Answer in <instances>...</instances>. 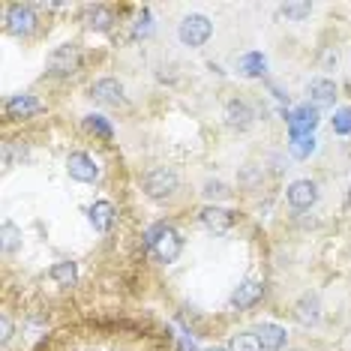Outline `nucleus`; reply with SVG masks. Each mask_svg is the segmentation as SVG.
Wrapping results in <instances>:
<instances>
[{
	"label": "nucleus",
	"instance_id": "19",
	"mask_svg": "<svg viewBox=\"0 0 351 351\" xmlns=\"http://www.w3.org/2000/svg\"><path fill=\"white\" fill-rule=\"evenodd\" d=\"M51 279L58 285H75L78 270H75L73 261H58V265H51Z\"/></svg>",
	"mask_w": 351,
	"mask_h": 351
},
{
	"label": "nucleus",
	"instance_id": "8",
	"mask_svg": "<svg viewBox=\"0 0 351 351\" xmlns=\"http://www.w3.org/2000/svg\"><path fill=\"white\" fill-rule=\"evenodd\" d=\"M90 97L102 106H121L123 102V84L117 78H99L90 84Z\"/></svg>",
	"mask_w": 351,
	"mask_h": 351
},
{
	"label": "nucleus",
	"instance_id": "15",
	"mask_svg": "<svg viewBox=\"0 0 351 351\" xmlns=\"http://www.w3.org/2000/svg\"><path fill=\"white\" fill-rule=\"evenodd\" d=\"M237 69H241L243 78H261L265 75V69H267V58L261 51H250V54H243L241 58Z\"/></svg>",
	"mask_w": 351,
	"mask_h": 351
},
{
	"label": "nucleus",
	"instance_id": "30",
	"mask_svg": "<svg viewBox=\"0 0 351 351\" xmlns=\"http://www.w3.org/2000/svg\"><path fill=\"white\" fill-rule=\"evenodd\" d=\"M207 351H228V348H207Z\"/></svg>",
	"mask_w": 351,
	"mask_h": 351
},
{
	"label": "nucleus",
	"instance_id": "26",
	"mask_svg": "<svg viewBox=\"0 0 351 351\" xmlns=\"http://www.w3.org/2000/svg\"><path fill=\"white\" fill-rule=\"evenodd\" d=\"M15 246H19V228H15L12 222H3V250L12 252Z\"/></svg>",
	"mask_w": 351,
	"mask_h": 351
},
{
	"label": "nucleus",
	"instance_id": "23",
	"mask_svg": "<svg viewBox=\"0 0 351 351\" xmlns=\"http://www.w3.org/2000/svg\"><path fill=\"white\" fill-rule=\"evenodd\" d=\"M309 12H313V3H282L279 6V15L289 21H303Z\"/></svg>",
	"mask_w": 351,
	"mask_h": 351
},
{
	"label": "nucleus",
	"instance_id": "9",
	"mask_svg": "<svg viewBox=\"0 0 351 351\" xmlns=\"http://www.w3.org/2000/svg\"><path fill=\"white\" fill-rule=\"evenodd\" d=\"M39 111H43V102L36 97H30V93H19V97H12L6 102V114H10L12 121H30Z\"/></svg>",
	"mask_w": 351,
	"mask_h": 351
},
{
	"label": "nucleus",
	"instance_id": "25",
	"mask_svg": "<svg viewBox=\"0 0 351 351\" xmlns=\"http://www.w3.org/2000/svg\"><path fill=\"white\" fill-rule=\"evenodd\" d=\"M333 132L351 135V108H339L337 114H333Z\"/></svg>",
	"mask_w": 351,
	"mask_h": 351
},
{
	"label": "nucleus",
	"instance_id": "7",
	"mask_svg": "<svg viewBox=\"0 0 351 351\" xmlns=\"http://www.w3.org/2000/svg\"><path fill=\"white\" fill-rule=\"evenodd\" d=\"M318 108L315 106H300L289 114V135H313V130L318 126Z\"/></svg>",
	"mask_w": 351,
	"mask_h": 351
},
{
	"label": "nucleus",
	"instance_id": "27",
	"mask_svg": "<svg viewBox=\"0 0 351 351\" xmlns=\"http://www.w3.org/2000/svg\"><path fill=\"white\" fill-rule=\"evenodd\" d=\"M150 34V12L145 10L138 15V19H135V27H132V36H147Z\"/></svg>",
	"mask_w": 351,
	"mask_h": 351
},
{
	"label": "nucleus",
	"instance_id": "13",
	"mask_svg": "<svg viewBox=\"0 0 351 351\" xmlns=\"http://www.w3.org/2000/svg\"><path fill=\"white\" fill-rule=\"evenodd\" d=\"M309 99H313L315 108L333 106V99H337V84H333L330 78H315V82H309Z\"/></svg>",
	"mask_w": 351,
	"mask_h": 351
},
{
	"label": "nucleus",
	"instance_id": "21",
	"mask_svg": "<svg viewBox=\"0 0 351 351\" xmlns=\"http://www.w3.org/2000/svg\"><path fill=\"white\" fill-rule=\"evenodd\" d=\"M315 150V135H291V156L306 159Z\"/></svg>",
	"mask_w": 351,
	"mask_h": 351
},
{
	"label": "nucleus",
	"instance_id": "12",
	"mask_svg": "<svg viewBox=\"0 0 351 351\" xmlns=\"http://www.w3.org/2000/svg\"><path fill=\"white\" fill-rule=\"evenodd\" d=\"M255 337H258V346H261V351H279L285 346V330L279 324H258L255 327Z\"/></svg>",
	"mask_w": 351,
	"mask_h": 351
},
{
	"label": "nucleus",
	"instance_id": "24",
	"mask_svg": "<svg viewBox=\"0 0 351 351\" xmlns=\"http://www.w3.org/2000/svg\"><path fill=\"white\" fill-rule=\"evenodd\" d=\"M84 126H87V130H90L93 135H99L102 141H111V135H114V130H111V126L106 123V117H99V114H90V117L84 121Z\"/></svg>",
	"mask_w": 351,
	"mask_h": 351
},
{
	"label": "nucleus",
	"instance_id": "10",
	"mask_svg": "<svg viewBox=\"0 0 351 351\" xmlns=\"http://www.w3.org/2000/svg\"><path fill=\"white\" fill-rule=\"evenodd\" d=\"M318 198V189L313 180H294L289 186V204L298 207V210H306V207H313Z\"/></svg>",
	"mask_w": 351,
	"mask_h": 351
},
{
	"label": "nucleus",
	"instance_id": "18",
	"mask_svg": "<svg viewBox=\"0 0 351 351\" xmlns=\"http://www.w3.org/2000/svg\"><path fill=\"white\" fill-rule=\"evenodd\" d=\"M87 27H90V30H99V34H102V30H108L111 27V12L106 10V6H87Z\"/></svg>",
	"mask_w": 351,
	"mask_h": 351
},
{
	"label": "nucleus",
	"instance_id": "2",
	"mask_svg": "<svg viewBox=\"0 0 351 351\" xmlns=\"http://www.w3.org/2000/svg\"><path fill=\"white\" fill-rule=\"evenodd\" d=\"M213 34V25L207 15H186V19L180 21L178 27V36L183 45H189V49H198V45H204L207 39Z\"/></svg>",
	"mask_w": 351,
	"mask_h": 351
},
{
	"label": "nucleus",
	"instance_id": "22",
	"mask_svg": "<svg viewBox=\"0 0 351 351\" xmlns=\"http://www.w3.org/2000/svg\"><path fill=\"white\" fill-rule=\"evenodd\" d=\"M228 351H261L258 337L255 333H237V337H231Z\"/></svg>",
	"mask_w": 351,
	"mask_h": 351
},
{
	"label": "nucleus",
	"instance_id": "6",
	"mask_svg": "<svg viewBox=\"0 0 351 351\" xmlns=\"http://www.w3.org/2000/svg\"><path fill=\"white\" fill-rule=\"evenodd\" d=\"M66 171L73 180H82V183H90L99 178V165L93 162V156L84 154V150H75V154L66 156Z\"/></svg>",
	"mask_w": 351,
	"mask_h": 351
},
{
	"label": "nucleus",
	"instance_id": "5",
	"mask_svg": "<svg viewBox=\"0 0 351 351\" xmlns=\"http://www.w3.org/2000/svg\"><path fill=\"white\" fill-rule=\"evenodd\" d=\"M174 189H178V174L171 169H154L145 174V193H147V198H154V202L169 198Z\"/></svg>",
	"mask_w": 351,
	"mask_h": 351
},
{
	"label": "nucleus",
	"instance_id": "20",
	"mask_svg": "<svg viewBox=\"0 0 351 351\" xmlns=\"http://www.w3.org/2000/svg\"><path fill=\"white\" fill-rule=\"evenodd\" d=\"M318 300L315 298H300V303H298V322H303V324H315L318 322Z\"/></svg>",
	"mask_w": 351,
	"mask_h": 351
},
{
	"label": "nucleus",
	"instance_id": "1",
	"mask_svg": "<svg viewBox=\"0 0 351 351\" xmlns=\"http://www.w3.org/2000/svg\"><path fill=\"white\" fill-rule=\"evenodd\" d=\"M147 246L154 250V255L162 261V265H171V261H178V255L183 250L180 234L171 226H154V228H150L147 231Z\"/></svg>",
	"mask_w": 351,
	"mask_h": 351
},
{
	"label": "nucleus",
	"instance_id": "17",
	"mask_svg": "<svg viewBox=\"0 0 351 351\" xmlns=\"http://www.w3.org/2000/svg\"><path fill=\"white\" fill-rule=\"evenodd\" d=\"M226 117H228L231 126H237V130H246V126L252 123V108L246 106V102H228Z\"/></svg>",
	"mask_w": 351,
	"mask_h": 351
},
{
	"label": "nucleus",
	"instance_id": "14",
	"mask_svg": "<svg viewBox=\"0 0 351 351\" xmlns=\"http://www.w3.org/2000/svg\"><path fill=\"white\" fill-rule=\"evenodd\" d=\"M261 291H265V285L255 282V279H246L243 285H237L231 303H234V309H250V306H255V303L261 300Z\"/></svg>",
	"mask_w": 351,
	"mask_h": 351
},
{
	"label": "nucleus",
	"instance_id": "4",
	"mask_svg": "<svg viewBox=\"0 0 351 351\" xmlns=\"http://www.w3.org/2000/svg\"><path fill=\"white\" fill-rule=\"evenodd\" d=\"M82 66V49L75 43H66V45H58L51 54H49V69L54 75H69Z\"/></svg>",
	"mask_w": 351,
	"mask_h": 351
},
{
	"label": "nucleus",
	"instance_id": "29",
	"mask_svg": "<svg viewBox=\"0 0 351 351\" xmlns=\"http://www.w3.org/2000/svg\"><path fill=\"white\" fill-rule=\"evenodd\" d=\"M0 327H3V333H0V339L6 342V339H10V333H12V324H10V318H6V315L0 318Z\"/></svg>",
	"mask_w": 351,
	"mask_h": 351
},
{
	"label": "nucleus",
	"instance_id": "16",
	"mask_svg": "<svg viewBox=\"0 0 351 351\" xmlns=\"http://www.w3.org/2000/svg\"><path fill=\"white\" fill-rule=\"evenodd\" d=\"M111 222H114V207H111V202H97L90 207V226L97 231H108Z\"/></svg>",
	"mask_w": 351,
	"mask_h": 351
},
{
	"label": "nucleus",
	"instance_id": "28",
	"mask_svg": "<svg viewBox=\"0 0 351 351\" xmlns=\"http://www.w3.org/2000/svg\"><path fill=\"white\" fill-rule=\"evenodd\" d=\"M204 195H228V189L226 186H222V183H207V186H204Z\"/></svg>",
	"mask_w": 351,
	"mask_h": 351
},
{
	"label": "nucleus",
	"instance_id": "11",
	"mask_svg": "<svg viewBox=\"0 0 351 351\" xmlns=\"http://www.w3.org/2000/svg\"><path fill=\"white\" fill-rule=\"evenodd\" d=\"M234 219H237L234 213L226 210V207H217V204H210V207H204V210H202V222L210 231H219V234L234 226Z\"/></svg>",
	"mask_w": 351,
	"mask_h": 351
},
{
	"label": "nucleus",
	"instance_id": "3",
	"mask_svg": "<svg viewBox=\"0 0 351 351\" xmlns=\"http://www.w3.org/2000/svg\"><path fill=\"white\" fill-rule=\"evenodd\" d=\"M6 30L12 36H30L36 30V12L30 3H12L6 12Z\"/></svg>",
	"mask_w": 351,
	"mask_h": 351
}]
</instances>
